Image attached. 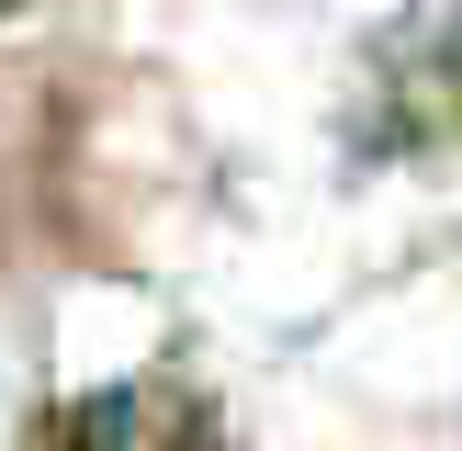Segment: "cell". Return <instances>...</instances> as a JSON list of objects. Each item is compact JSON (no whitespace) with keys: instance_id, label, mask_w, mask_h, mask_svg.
I'll return each instance as SVG.
<instances>
[{"instance_id":"cell-1","label":"cell","mask_w":462,"mask_h":451,"mask_svg":"<svg viewBox=\"0 0 462 451\" xmlns=\"http://www.w3.org/2000/svg\"><path fill=\"white\" fill-rule=\"evenodd\" d=\"M57 451H215V418L180 383H102L57 418Z\"/></svg>"}]
</instances>
